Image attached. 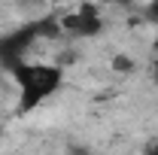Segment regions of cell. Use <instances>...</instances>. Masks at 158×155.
Instances as JSON below:
<instances>
[{"instance_id":"1","label":"cell","mask_w":158,"mask_h":155,"mask_svg":"<svg viewBox=\"0 0 158 155\" xmlns=\"http://www.w3.org/2000/svg\"><path fill=\"white\" fill-rule=\"evenodd\" d=\"M64 82V70L58 64H21L15 67L19 85V113H31L40 103H46Z\"/></svg>"},{"instance_id":"2","label":"cell","mask_w":158,"mask_h":155,"mask_svg":"<svg viewBox=\"0 0 158 155\" xmlns=\"http://www.w3.org/2000/svg\"><path fill=\"white\" fill-rule=\"evenodd\" d=\"M110 70H113L116 76H131V73H137V58H131L128 52H113Z\"/></svg>"},{"instance_id":"3","label":"cell","mask_w":158,"mask_h":155,"mask_svg":"<svg viewBox=\"0 0 158 155\" xmlns=\"http://www.w3.org/2000/svg\"><path fill=\"white\" fill-rule=\"evenodd\" d=\"M143 19L158 27V3H146V6H143Z\"/></svg>"},{"instance_id":"4","label":"cell","mask_w":158,"mask_h":155,"mask_svg":"<svg viewBox=\"0 0 158 155\" xmlns=\"http://www.w3.org/2000/svg\"><path fill=\"white\" fill-rule=\"evenodd\" d=\"M143 155H158V137H152V140L143 143Z\"/></svg>"},{"instance_id":"5","label":"cell","mask_w":158,"mask_h":155,"mask_svg":"<svg viewBox=\"0 0 158 155\" xmlns=\"http://www.w3.org/2000/svg\"><path fill=\"white\" fill-rule=\"evenodd\" d=\"M152 82H155V85H158V61H155V64H152Z\"/></svg>"},{"instance_id":"6","label":"cell","mask_w":158,"mask_h":155,"mask_svg":"<svg viewBox=\"0 0 158 155\" xmlns=\"http://www.w3.org/2000/svg\"><path fill=\"white\" fill-rule=\"evenodd\" d=\"M152 49L158 52V27H155V37H152Z\"/></svg>"}]
</instances>
